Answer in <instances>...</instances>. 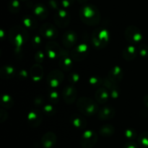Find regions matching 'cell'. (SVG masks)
I'll list each match as a JSON object with an SVG mask.
<instances>
[{
    "instance_id": "6da1fadb",
    "label": "cell",
    "mask_w": 148,
    "mask_h": 148,
    "mask_svg": "<svg viewBox=\"0 0 148 148\" xmlns=\"http://www.w3.org/2000/svg\"><path fill=\"white\" fill-rule=\"evenodd\" d=\"M127 148H136V146L134 145H130V146H128V147Z\"/></svg>"
}]
</instances>
